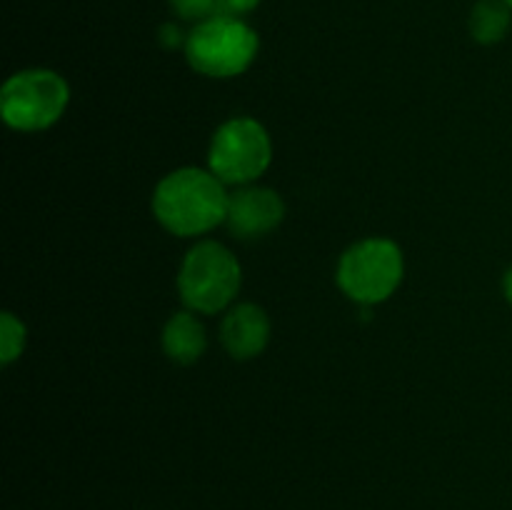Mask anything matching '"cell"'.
Wrapping results in <instances>:
<instances>
[{"instance_id":"cell-1","label":"cell","mask_w":512,"mask_h":510,"mask_svg":"<svg viewBox=\"0 0 512 510\" xmlns=\"http://www.w3.org/2000/svg\"><path fill=\"white\" fill-rule=\"evenodd\" d=\"M228 203L225 183L210 170L178 168L155 185L153 215L168 233L195 238L225 223Z\"/></svg>"},{"instance_id":"cell-2","label":"cell","mask_w":512,"mask_h":510,"mask_svg":"<svg viewBox=\"0 0 512 510\" xmlns=\"http://www.w3.org/2000/svg\"><path fill=\"white\" fill-rule=\"evenodd\" d=\"M243 283L238 258L218 240H200L188 250L178 273V293L188 310L213 315L228 308Z\"/></svg>"},{"instance_id":"cell-3","label":"cell","mask_w":512,"mask_h":510,"mask_svg":"<svg viewBox=\"0 0 512 510\" xmlns=\"http://www.w3.org/2000/svg\"><path fill=\"white\" fill-rule=\"evenodd\" d=\"M258 33L233 15H213L195 25L185 40L190 68L208 78H235L253 65Z\"/></svg>"},{"instance_id":"cell-4","label":"cell","mask_w":512,"mask_h":510,"mask_svg":"<svg viewBox=\"0 0 512 510\" xmlns=\"http://www.w3.org/2000/svg\"><path fill=\"white\" fill-rule=\"evenodd\" d=\"M405 275L403 250L388 238H365L350 245L338 263V288L353 303L370 308L385 303L400 288Z\"/></svg>"},{"instance_id":"cell-5","label":"cell","mask_w":512,"mask_h":510,"mask_svg":"<svg viewBox=\"0 0 512 510\" xmlns=\"http://www.w3.org/2000/svg\"><path fill=\"white\" fill-rule=\"evenodd\" d=\"M70 88L63 75L48 68H30L10 75L0 90V113L8 128L38 133L63 118Z\"/></svg>"},{"instance_id":"cell-6","label":"cell","mask_w":512,"mask_h":510,"mask_svg":"<svg viewBox=\"0 0 512 510\" xmlns=\"http://www.w3.org/2000/svg\"><path fill=\"white\" fill-rule=\"evenodd\" d=\"M273 160L270 135L258 120L233 118L215 130L210 140V173L225 185H253Z\"/></svg>"},{"instance_id":"cell-7","label":"cell","mask_w":512,"mask_h":510,"mask_svg":"<svg viewBox=\"0 0 512 510\" xmlns=\"http://www.w3.org/2000/svg\"><path fill=\"white\" fill-rule=\"evenodd\" d=\"M285 218V203L275 190L260 185H245L230 195L228 223L235 238L253 240L273 233Z\"/></svg>"},{"instance_id":"cell-8","label":"cell","mask_w":512,"mask_h":510,"mask_svg":"<svg viewBox=\"0 0 512 510\" xmlns=\"http://www.w3.org/2000/svg\"><path fill=\"white\" fill-rule=\"evenodd\" d=\"M220 338L225 350L235 360H253L255 355L268 348L270 320L260 305L240 303L225 313L220 325Z\"/></svg>"},{"instance_id":"cell-9","label":"cell","mask_w":512,"mask_h":510,"mask_svg":"<svg viewBox=\"0 0 512 510\" xmlns=\"http://www.w3.org/2000/svg\"><path fill=\"white\" fill-rule=\"evenodd\" d=\"M208 348V335L193 310H180L165 323L163 350L173 363L193 365L203 358Z\"/></svg>"},{"instance_id":"cell-10","label":"cell","mask_w":512,"mask_h":510,"mask_svg":"<svg viewBox=\"0 0 512 510\" xmlns=\"http://www.w3.org/2000/svg\"><path fill=\"white\" fill-rule=\"evenodd\" d=\"M512 8L505 0H478L470 13V35L480 45H495L508 35Z\"/></svg>"},{"instance_id":"cell-11","label":"cell","mask_w":512,"mask_h":510,"mask_svg":"<svg viewBox=\"0 0 512 510\" xmlns=\"http://www.w3.org/2000/svg\"><path fill=\"white\" fill-rule=\"evenodd\" d=\"M25 325L13 313L0 315V363L10 365L23 355L25 350Z\"/></svg>"},{"instance_id":"cell-12","label":"cell","mask_w":512,"mask_h":510,"mask_svg":"<svg viewBox=\"0 0 512 510\" xmlns=\"http://www.w3.org/2000/svg\"><path fill=\"white\" fill-rule=\"evenodd\" d=\"M170 8L180 20L203 23L220 13V0H170Z\"/></svg>"},{"instance_id":"cell-13","label":"cell","mask_w":512,"mask_h":510,"mask_svg":"<svg viewBox=\"0 0 512 510\" xmlns=\"http://www.w3.org/2000/svg\"><path fill=\"white\" fill-rule=\"evenodd\" d=\"M185 40H188V38H185L183 30H180L175 23L160 25V30H158V43L163 45V48L175 50V48H180V45H183V48H185Z\"/></svg>"},{"instance_id":"cell-14","label":"cell","mask_w":512,"mask_h":510,"mask_svg":"<svg viewBox=\"0 0 512 510\" xmlns=\"http://www.w3.org/2000/svg\"><path fill=\"white\" fill-rule=\"evenodd\" d=\"M260 5V0H220V13L218 15H233L240 18L245 13H253Z\"/></svg>"},{"instance_id":"cell-15","label":"cell","mask_w":512,"mask_h":510,"mask_svg":"<svg viewBox=\"0 0 512 510\" xmlns=\"http://www.w3.org/2000/svg\"><path fill=\"white\" fill-rule=\"evenodd\" d=\"M505 295H508V300L512 303V268L508 270V275H505Z\"/></svg>"},{"instance_id":"cell-16","label":"cell","mask_w":512,"mask_h":510,"mask_svg":"<svg viewBox=\"0 0 512 510\" xmlns=\"http://www.w3.org/2000/svg\"><path fill=\"white\" fill-rule=\"evenodd\" d=\"M505 3H508V5H510V8H512V0H505Z\"/></svg>"}]
</instances>
